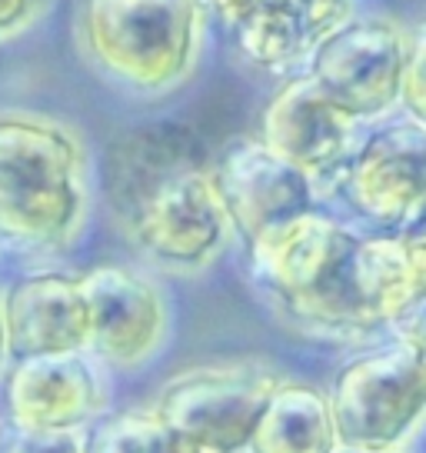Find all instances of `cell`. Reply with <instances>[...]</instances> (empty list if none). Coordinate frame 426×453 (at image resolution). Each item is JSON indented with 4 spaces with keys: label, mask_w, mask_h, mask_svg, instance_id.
<instances>
[{
    "label": "cell",
    "mask_w": 426,
    "mask_h": 453,
    "mask_svg": "<svg viewBox=\"0 0 426 453\" xmlns=\"http://www.w3.org/2000/svg\"><path fill=\"white\" fill-rule=\"evenodd\" d=\"M84 211L80 141L57 120L0 113V241L54 250L73 241Z\"/></svg>",
    "instance_id": "3957f363"
},
{
    "label": "cell",
    "mask_w": 426,
    "mask_h": 453,
    "mask_svg": "<svg viewBox=\"0 0 426 453\" xmlns=\"http://www.w3.org/2000/svg\"><path fill=\"white\" fill-rule=\"evenodd\" d=\"M50 7V0H0V41H11L27 30Z\"/></svg>",
    "instance_id": "ffe728a7"
},
{
    "label": "cell",
    "mask_w": 426,
    "mask_h": 453,
    "mask_svg": "<svg viewBox=\"0 0 426 453\" xmlns=\"http://www.w3.org/2000/svg\"><path fill=\"white\" fill-rule=\"evenodd\" d=\"M393 326H397L399 340L410 347L413 354L420 357V364L426 367V303L410 307L403 317H397V324Z\"/></svg>",
    "instance_id": "44dd1931"
},
{
    "label": "cell",
    "mask_w": 426,
    "mask_h": 453,
    "mask_svg": "<svg viewBox=\"0 0 426 453\" xmlns=\"http://www.w3.org/2000/svg\"><path fill=\"white\" fill-rule=\"evenodd\" d=\"M346 203L373 224L399 226L426 207V127L399 120L373 130L340 170Z\"/></svg>",
    "instance_id": "9c48e42d"
},
{
    "label": "cell",
    "mask_w": 426,
    "mask_h": 453,
    "mask_svg": "<svg viewBox=\"0 0 426 453\" xmlns=\"http://www.w3.org/2000/svg\"><path fill=\"white\" fill-rule=\"evenodd\" d=\"M107 190L143 254L167 267H203L227 241L207 147L184 124H150L117 137Z\"/></svg>",
    "instance_id": "7a4b0ae2"
},
{
    "label": "cell",
    "mask_w": 426,
    "mask_h": 453,
    "mask_svg": "<svg viewBox=\"0 0 426 453\" xmlns=\"http://www.w3.org/2000/svg\"><path fill=\"white\" fill-rule=\"evenodd\" d=\"M7 343L14 360L50 354H84L90 347V313L80 277L30 273L4 294Z\"/></svg>",
    "instance_id": "4fadbf2b"
},
{
    "label": "cell",
    "mask_w": 426,
    "mask_h": 453,
    "mask_svg": "<svg viewBox=\"0 0 426 453\" xmlns=\"http://www.w3.org/2000/svg\"><path fill=\"white\" fill-rule=\"evenodd\" d=\"M7 354H11V343H7V320H4V297H0V364Z\"/></svg>",
    "instance_id": "7402d4cb"
},
{
    "label": "cell",
    "mask_w": 426,
    "mask_h": 453,
    "mask_svg": "<svg viewBox=\"0 0 426 453\" xmlns=\"http://www.w3.org/2000/svg\"><path fill=\"white\" fill-rule=\"evenodd\" d=\"M399 254L407 264V280H410L413 307L426 303V207L413 220H407V226L397 234Z\"/></svg>",
    "instance_id": "ac0fdd59"
},
{
    "label": "cell",
    "mask_w": 426,
    "mask_h": 453,
    "mask_svg": "<svg viewBox=\"0 0 426 453\" xmlns=\"http://www.w3.org/2000/svg\"><path fill=\"white\" fill-rule=\"evenodd\" d=\"M399 104L407 107L410 120L426 127V17H420L407 30V67H403Z\"/></svg>",
    "instance_id": "e0dca14e"
},
{
    "label": "cell",
    "mask_w": 426,
    "mask_h": 453,
    "mask_svg": "<svg viewBox=\"0 0 426 453\" xmlns=\"http://www.w3.org/2000/svg\"><path fill=\"white\" fill-rule=\"evenodd\" d=\"M354 120L307 73L290 77L263 113V143L310 177L343 170Z\"/></svg>",
    "instance_id": "5bb4252c"
},
{
    "label": "cell",
    "mask_w": 426,
    "mask_h": 453,
    "mask_svg": "<svg viewBox=\"0 0 426 453\" xmlns=\"http://www.w3.org/2000/svg\"><path fill=\"white\" fill-rule=\"evenodd\" d=\"M0 453H84L73 434H41L7 424L0 430Z\"/></svg>",
    "instance_id": "d6986e66"
},
{
    "label": "cell",
    "mask_w": 426,
    "mask_h": 453,
    "mask_svg": "<svg viewBox=\"0 0 426 453\" xmlns=\"http://www.w3.org/2000/svg\"><path fill=\"white\" fill-rule=\"evenodd\" d=\"M213 187L247 247L313 213V177L263 141L233 143L213 164Z\"/></svg>",
    "instance_id": "ba28073f"
},
{
    "label": "cell",
    "mask_w": 426,
    "mask_h": 453,
    "mask_svg": "<svg viewBox=\"0 0 426 453\" xmlns=\"http://www.w3.org/2000/svg\"><path fill=\"white\" fill-rule=\"evenodd\" d=\"M77 34L114 81L160 94L194 71L203 43L200 0H84Z\"/></svg>",
    "instance_id": "277c9868"
},
{
    "label": "cell",
    "mask_w": 426,
    "mask_h": 453,
    "mask_svg": "<svg viewBox=\"0 0 426 453\" xmlns=\"http://www.w3.org/2000/svg\"><path fill=\"white\" fill-rule=\"evenodd\" d=\"M407 30L386 17H350L307 57V77L350 120L384 117L399 100Z\"/></svg>",
    "instance_id": "52a82bcc"
},
{
    "label": "cell",
    "mask_w": 426,
    "mask_h": 453,
    "mask_svg": "<svg viewBox=\"0 0 426 453\" xmlns=\"http://www.w3.org/2000/svg\"><path fill=\"white\" fill-rule=\"evenodd\" d=\"M277 380L256 364L186 370L160 390L154 411L197 450L243 453Z\"/></svg>",
    "instance_id": "8992f818"
},
{
    "label": "cell",
    "mask_w": 426,
    "mask_h": 453,
    "mask_svg": "<svg viewBox=\"0 0 426 453\" xmlns=\"http://www.w3.org/2000/svg\"><path fill=\"white\" fill-rule=\"evenodd\" d=\"M90 313V347L114 367H133L154 354L167 330V307L154 283L127 267L80 273Z\"/></svg>",
    "instance_id": "8fae6325"
},
{
    "label": "cell",
    "mask_w": 426,
    "mask_h": 453,
    "mask_svg": "<svg viewBox=\"0 0 426 453\" xmlns=\"http://www.w3.org/2000/svg\"><path fill=\"white\" fill-rule=\"evenodd\" d=\"M4 400L11 424L41 434H73L103 407L97 370L84 354L24 357L7 373Z\"/></svg>",
    "instance_id": "7c38bea8"
},
{
    "label": "cell",
    "mask_w": 426,
    "mask_h": 453,
    "mask_svg": "<svg viewBox=\"0 0 426 453\" xmlns=\"http://www.w3.org/2000/svg\"><path fill=\"white\" fill-rule=\"evenodd\" d=\"M250 267L284 317L330 337L397 324L413 307L397 237H360L320 213L256 241Z\"/></svg>",
    "instance_id": "6da1fadb"
},
{
    "label": "cell",
    "mask_w": 426,
    "mask_h": 453,
    "mask_svg": "<svg viewBox=\"0 0 426 453\" xmlns=\"http://www.w3.org/2000/svg\"><path fill=\"white\" fill-rule=\"evenodd\" d=\"M330 396L310 383L277 380L250 437V453H337Z\"/></svg>",
    "instance_id": "9a60e30c"
},
{
    "label": "cell",
    "mask_w": 426,
    "mask_h": 453,
    "mask_svg": "<svg viewBox=\"0 0 426 453\" xmlns=\"http://www.w3.org/2000/svg\"><path fill=\"white\" fill-rule=\"evenodd\" d=\"M340 450H397L426 417V367L397 340L350 360L330 390Z\"/></svg>",
    "instance_id": "5b68a950"
},
{
    "label": "cell",
    "mask_w": 426,
    "mask_h": 453,
    "mask_svg": "<svg viewBox=\"0 0 426 453\" xmlns=\"http://www.w3.org/2000/svg\"><path fill=\"white\" fill-rule=\"evenodd\" d=\"M337 453H363V450H337ZM386 453H393V450H386Z\"/></svg>",
    "instance_id": "603a6c76"
},
{
    "label": "cell",
    "mask_w": 426,
    "mask_h": 453,
    "mask_svg": "<svg viewBox=\"0 0 426 453\" xmlns=\"http://www.w3.org/2000/svg\"><path fill=\"white\" fill-rule=\"evenodd\" d=\"M80 447L84 453H203L180 437L154 407L100 417L90 424Z\"/></svg>",
    "instance_id": "2e32d148"
},
{
    "label": "cell",
    "mask_w": 426,
    "mask_h": 453,
    "mask_svg": "<svg viewBox=\"0 0 426 453\" xmlns=\"http://www.w3.org/2000/svg\"><path fill=\"white\" fill-rule=\"evenodd\" d=\"M233 47L263 71L307 64L313 47L354 17V0H200Z\"/></svg>",
    "instance_id": "30bf717a"
}]
</instances>
